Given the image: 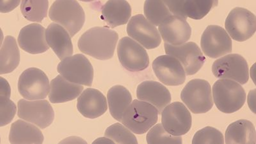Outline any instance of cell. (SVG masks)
Returning a JSON list of instances; mask_svg holds the SVG:
<instances>
[{"label":"cell","instance_id":"12","mask_svg":"<svg viewBox=\"0 0 256 144\" xmlns=\"http://www.w3.org/2000/svg\"><path fill=\"white\" fill-rule=\"evenodd\" d=\"M18 106V116L20 118L38 126L41 129L50 126L54 122V110L46 100L30 102L20 100Z\"/></svg>","mask_w":256,"mask_h":144},{"label":"cell","instance_id":"8","mask_svg":"<svg viewBox=\"0 0 256 144\" xmlns=\"http://www.w3.org/2000/svg\"><path fill=\"white\" fill-rule=\"evenodd\" d=\"M50 90L49 80L44 72L40 68H27L20 74L18 81V90L24 99H45Z\"/></svg>","mask_w":256,"mask_h":144},{"label":"cell","instance_id":"6","mask_svg":"<svg viewBox=\"0 0 256 144\" xmlns=\"http://www.w3.org/2000/svg\"><path fill=\"white\" fill-rule=\"evenodd\" d=\"M62 76L73 84L91 86L94 79V68L84 54H76L66 57L57 67Z\"/></svg>","mask_w":256,"mask_h":144},{"label":"cell","instance_id":"31","mask_svg":"<svg viewBox=\"0 0 256 144\" xmlns=\"http://www.w3.org/2000/svg\"><path fill=\"white\" fill-rule=\"evenodd\" d=\"M105 136L116 144H138L136 136L128 128L116 123L107 128Z\"/></svg>","mask_w":256,"mask_h":144},{"label":"cell","instance_id":"13","mask_svg":"<svg viewBox=\"0 0 256 144\" xmlns=\"http://www.w3.org/2000/svg\"><path fill=\"white\" fill-rule=\"evenodd\" d=\"M164 50L166 54L175 57L180 61L188 76L196 74L206 61L204 54L195 42H185L180 46L164 43Z\"/></svg>","mask_w":256,"mask_h":144},{"label":"cell","instance_id":"10","mask_svg":"<svg viewBox=\"0 0 256 144\" xmlns=\"http://www.w3.org/2000/svg\"><path fill=\"white\" fill-rule=\"evenodd\" d=\"M118 56L121 65L130 72L145 70L150 65V58L142 46L132 38H121L118 46Z\"/></svg>","mask_w":256,"mask_h":144},{"label":"cell","instance_id":"17","mask_svg":"<svg viewBox=\"0 0 256 144\" xmlns=\"http://www.w3.org/2000/svg\"><path fill=\"white\" fill-rule=\"evenodd\" d=\"M159 32L164 42L180 46L190 40L192 28L186 20L172 15L159 25Z\"/></svg>","mask_w":256,"mask_h":144},{"label":"cell","instance_id":"16","mask_svg":"<svg viewBox=\"0 0 256 144\" xmlns=\"http://www.w3.org/2000/svg\"><path fill=\"white\" fill-rule=\"evenodd\" d=\"M152 70L160 81L166 86H180L186 80V73L182 64L168 54L157 57L152 62Z\"/></svg>","mask_w":256,"mask_h":144},{"label":"cell","instance_id":"32","mask_svg":"<svg viewBox=\"0 0 256 144\" xmlns=\"http://www.w3.org/2000/svg\"><path fill=\"white\" fill-rule=\"evenodd\" d=\"M148 144H182L180 136H174L164 129L162 124H158L150 128L147 136Z\"/></svg>","mask_w":256,"mask_h":144},{"label":"cell","instance_id":"39","mask_svg":"<svg viewBox=\"0 0 256 144\" xmlns=\"http://www.w3.org/2000/svg\"><path fill=\"white\" fill-rule=\"evenodd\" d=\"M80 1L84 2H90L96 1V0H80Z\"/></svg>","mask_w":256,"mask_h":144},{"label":"cell","instance_id":"14","mask_svg":"<svg viewBox=\"0 0 256 144\" xmlns=\"http://www.w3.org/2000/svg\"><path fill=\"white\" fill-rule=\"evenodd\" d=\"M201 48L210 58H216L232 52V38L222 27L210 25L201 36Z\"/></svg>","mask_w":256,"mask_h":144},{"label":"cell","instance_id":"33","mask_svg":"<svg viewBox=\"0 0 256 144\" xmlns=\"http://www.w3.org/2000/svg\"><path fill=\"white\" fill-rule=\"evenodd\" d=\"M222 134L216 128L208 126L196 132L192 144H224Z\"/></svg>","mask_w":256,"mask_h":144},{"label":"cell","instance_id":"30","mask_svg":"<svg viewBox=\"0 0 256 144\" xmlns=\"http://www.w3.org/2000/svg\"><path fill=\"white\" fill-rule=\"evenodd\" d=\"M218 4V0H185L184 12L191 19L200 20Z\"/></svg>","mask_w":256,"mask_h":144},{"label":"cell","instance_id":"27","mask_svg":"<svg viewBox=\"0 0 256 144\" xmlns=\"http://www.w3.org/2000/svg\"><path fill=\"white\" fill-rule=\"evenodd\" d=\"M20 52L16 38L6 36L0 49V74L14 72L19 66Z\"/></svg>","mask_w":256,"mask_h":144},{"label":"cell","instance_id":"1","mask_svg":"<svg viewBox=\"0 0 256 144\" xmlns=\"http://www.w3.org/2000/svg\"><path fill=\"white\" fill-rule=\"evenodd\" d=\"M118 36L106 27H94L80 38L78 46L80 52L100 60H109L114 56Z\"/></svg>","mask_w":256,"mask_h":144},{"label":"cell","instance_id":"18","mask_svg":"<svg viewBox=\"0 0 256 144\" xmlns=\"http://www.w3.org/2000/svg\"><path fill=\"white\" fill-rule=\"evenodd\" d=\"M77 108L84 118H96L107 111V102L104 94L97 89L88 88L78 98Z\"/></svg>","mask_w":256,"mask_h":144},{"label":"cell","instance_id":"11","mask_svg":"<svg viewBox=\"0 0 256 144\" xmlns=\"http://www.w3.org/2000/svg\"><path fill=\"white\" fill-rule=\"evenodd\" d=\"M162 113V123L164 129L174 136L186 134L191 129V114L184 104L172 102L164 107Z\"/></svg>","mask_w":256,"mask_h":144},{"label":"cell","instance_id":"9","mask_svg":"<svg viewBox=\"0 0 256 144\" xmlns=\"http://www.w3.org/2000/svg\"><path fill=\"white\" fill-rule=\"evenodd\" d=\"M225 26L230 38L238 42H244L252 38L256 30V18L250 11L236 8L228 14Z\"/></svg>","mask_w":256,"mask_h":144},{"label":"cell","instance_id":"5","mask_svg":"<svg viewBox=\"0 0 256 144\" xmlns=\"http://www.w3.org/2000/svg\"><path fill=\"white\" fill-rule=\"evenodd\" d=\"M180 99L196 114L206 113L214 106L211 86L204 80L190 81L182 89Z\"/></svg>","mask_w":256,"mask_h":144},{"label":"cell","instance_id":"23","mask_svg":"<svg viewBox=\"0 0 256 144\" xmlns=\"http://www.w3.org/2000/svg\"><path fill=\"white\" fill-rule=\"evenodd\" d=\"M83 90L81 84L72 83L58 75L50 84L49 99L52 104H62L76 99Z\"/></svg>","mask_w":256,"mask_h":144},{"label":"cell","instance_id":"22","mask_svg":"<svg viewBox=\"0 0 256 144\" xmlns=\"http://www.w3.org/2000/svg\"><path fill=\"white\" fill-rule=\"evenodd\" d=\"M102 18L112 28L127 24L132 16L131 6L126 0H108L102 6Z\"/></svg>","mask_w":256,"mask_h":144},{"label":"cell","instance_id":"21","mask_svg":"<svg viewBox=\"0 0 256 144\" xmlns=\"http://www.w3.org/2000/svg\"><path fill=\"white\" fill-rule=\"evenodd\" d=\"M46 38L48 46L60 60L72 56L73 45L68 32L60 24H51L46 30Z\"/></svg>","mask_w":256,"mask_h":144},{"label":"cell","instance_id":"34","mask_svg":"<svg viewBox=\"0 0 256 144\" xmlns=\"http://www.w3.org/2000/svg\"><path fill=\"white\" fill-rule=\"evenodd\" d=\"M16 112V104L10 98L0 96V127L12 122Z\"/></svg>","mask_w":256,"mask_h":144},{"label":"cell","instance_id":"19","mask_svg":"<svg viewBox=\"0 0 256 144\" xmlns=\"http://www.w3.org/2000/svg\"><path fill=\"white\" fill-rule=\"evenodd\" d=\"M46 30L40 24H34L27 25L20 31L18 43L20 48L30 54H42L48 51L45 36Z\"/></svg>","mask_w":256,"mask_h":144},{"label":"cell","instance_id":"36","mask_svg":"<svg viewBox=\"0 0 256 144\" xmlns=\"http://www.w3.org/2000/svg\"><path fill=\"white\" fill-rule=\"evenodd\" d=\"M20 2V0H0V12H11L19 6Z\"/></svg>","mask_w":256,"mask_h":144},{"label":"cell","instance_id":"25","mask_svg":"<svg viewBox=\"0 0 256 144\" xmlns=\"http://www.w3.org/2000/svg\"><path fill=\"white\" fill-rule=\"evenodd\" d=\"M256 129L250 121L238 120L230 124L226 130V144H253L256 142Z\"/></svg>","mask_w":256,"mask_h":144},{"label":"cell","instance_id":"28","mask_svg":"<svg viewBox=\"0 0 256 144\" xmlns=\"http://www.w3.org/2000/svg\"><path fill=\"white\" fill-rule=\"evenodd\" d=\"M48 0H22L20 10L25 19L32 22H42L46 17Z\"/></svg>","mask_w":256,"mask_h":144},{"label":"cell","instance_id":"15","mask_svg":"<svg viewBox=\"0 0 256 144\" xmlns=\"http://www.w3.org/2000/svg\"><path fill=\"white\" fill-rule=\"evenodd\" d=\"M128 35L148 50L154 49L162 42L158 30L142 14L134 16L127 26Z\"/></svg>","mask_w":256,"mask_h":144},{"label":"cell","instance_id":"35","mask_svg":"<svg viewBox=\"0 0 256 144\" xmlns=\"http://www.w3.org/2000/svg\"><path fill=\"white\" fill-rule=\"evenodd\" d=\"M162 1L173 15L179 16L182 19L186 20L188 17L184 10L185 0H162Z\"/></svg>","mask_w":256,"mask_h":144},{"label":"cell","instance_id":"4","mask_svg":"<svg viewBox=\"0 0 256 144\" xmlns=\"http://www.w3.org/2000/svg\"><path fill=\"white\" fill-rule=\"evenodd\" d=\"M212 90L214 102L217 108L223 113H234L246 102V91L241 84L232 80H218L212 86Z\"/></svg>","mask_w":256,"mask_h":144},{"label":"cell","instance_id":"37","mask_svg":"<svg viewBox=\"0 0 256 144\" xmlns=\"http://www.w3.org/2000/svg\"><path fill=\"white\" fill-rule=\"evenodd\" d=\"M11 88L8 82L4 78L0 76V96L10 98Z\"/></svg>","mask_w":256,"mask_h":144},{"label":"cell","instance_id":"26","mask_svg":"<svg viewBox=\"0 0 256 144\" xmlns=\"http://www.w3.org/2000/svg\"><path fill=\"white\" fill-rule=\"evenodd\" d=\"M107 99L112 116L120 122L123 114L132 102L131 94L124 86H116L108 90Z\"/></svg>","mask_w":256,"mask_h":144},{"label":"cell","instance_id":"3","mask_svg":"<svg viewBox=\"0 0 256 144\" xmlns=\"http://www.w3.org/2000/svg\"><path fill=\"white\" fill-rule=\"evenodd\" d=\"M49 16L68 32L72 38L82 28L86 14L76 0H56L50 9Z\"/></svg>","mask_w":256,"mask_h":144},{"label":"cell","instance_id":"40","mask_svg":"<svg viewBox=\"0 0 256 144\" xmlns=\"http://www.w3.org/2000/svg\"><path fill=\"white\" fill-rule=\"evenodd\" d=\"M0 142H1V139H0Z\"/></svg>","mask_w":256,"mask_h":144},{"label":"cell","instance_id":"7","mask_svg":"<svg viewBox=\"0 0 256 144\" xmlns=\"http://www.w3.org/2000/svg\"><path fill=\"white\" fill-rule=\"evenodd\" d=\"M212 72L218 78L232 80L240 84L248 83V66L246 59L238 54H230L216 60L212 66Z\"/></svg>","mask_w":256,"mask_h":144},{"label":"cell","instance_id":"20","mask_svg":"<svg viewBox=\"0 0 256 144\" xmlns=\"http://www.w3.org/2000/svg\"><path fill=\"white\" fill-rule=\"evenodd\" d=\"M136 96L139 100L153 105L159 114L171 102V95L168 89L155 81L142 82L137 88Z\"/></svg>","mask_w":256,"mask_h":144},{"label":"cell","instance_id":"29","mask_svg":"<svg viewBox=\"0 0 256 144\" xmlns=\"http://www.w3.org/2000/svg\"><path fill=\"white\" fill-rule=\"evenodd\" d=\"M144 14L146 19L154 26H159L166 18L173 15L162 0H146Z\"/></svg>","mask_w":256,"mask_h":144},{"label":"cell","instance_id":"2","mask_svg":"<svg viewBox=\"0 0 256 144\" xmlns=\"http://www.w3.org/2000/svg\"><path fill=\"white\" fill-rule=\"evenodd\" d=\"M159 112L153 105L134 100L123 114L120 122L134 134L147 132L158 120Z\"/></svg>","mask_w":256,"mask_h":144},{"label":"cell","instance_id":"38","mask_svg":"<svg viewBox=\"0 0 256 144\" xmlns=\"http://www.w3.org/2000/svg\"><path fill=\"white\" fill-rule=\"evenodd\" d=\"M3 41H4V33H3V32H2L1 28H0V47H1L2 42H3Z\"/></svg>","mask_w":256,"mask_h":144},{"label":"cell","instance_id":"24","mask_svg":"<svg viewBox=\"0 0 256 144\" xmlns=\"http://www.w3.org/2000/svg\"><path fill=\"white\" fill-rule=\"evenodd\" d=\"M9 141L11 144H42L44 136L35 126L18 120L11 126Z\"/></svg>","mask_w":256,"mask_h":144}]
</instances>
